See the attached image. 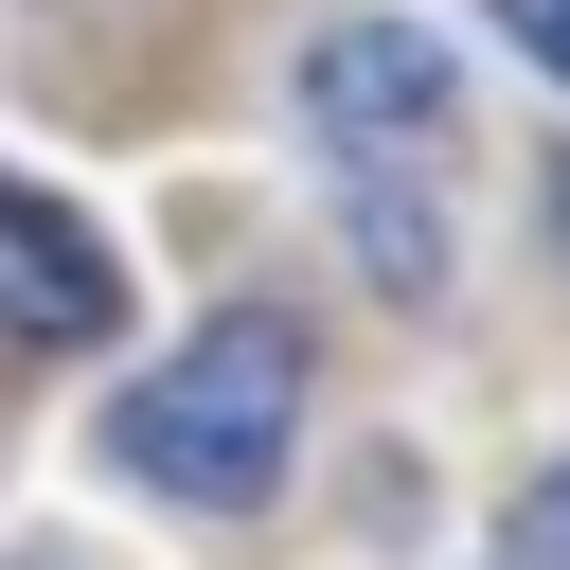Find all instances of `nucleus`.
<instances>
[{
	"label": "nucleus",
	"mask_w": 570,
	"mask_h": 570,
	"mask_svg": "<svg viewBox=\"0 0 570 570\" xmlns=\"http://www.w3.org/2000/svg\"><path fill=\"white\" fill-rule=\"evenodd\" d=\"M303 142H321V196L356 232V267L392 303L445 285V142H463V71L410 36V18H338L303 53Z\"/></svg>",
	"instance_id": "obj_1"
},
{
	"label": "nucleus",
	"mask_w": 570,
	"mask_h": 570,
	"mask_svg": "<svg viewBox=\"0 0 570 570\" xmlns=\"http://www.w3.org/2000/svg\"><path fill=\"white\" fill-rule=\"evenodd\" d=\"M303 392H321L303 321H285V303H232V321H196L160 374L107 392V463H125L142 499H178V517H249V499L285 481V445H303Z\"/></svg>",
	"instance_id": "obj_2"
},
{
	"label": "nucleus",
	"mask_w": 570,
	"mask_h": 570,
	"mask_svg": "<svg viewBox=\"0 0 570 570\" xmlns=\"http://www.w3.org/2000/svg\"><path fill=\"white\" fill-rule=\"evenodd\" d=\"M107 321H125V267H107V232H89L71 196L0 178V356H71V338H107Z\"/></svg>",
	"instance_id": "obj_3"
},
{
	"label": "nucleus",
	"mask_w": 570,
	"mask_h": 570,
	"mask_svg": "<svg viewBox=\"0 0 570 570\" xmlns=\"http://www.w3.org/2000/svg\"><path fill=\"white\" fill-rule=\"evenodd\" d=\"M499 570H570V463H534V481H517V517H499Z\"/></svg>",
	"instance_id": "obj_4"
},
{
	"label": "nucleus",
	"mask_w": 570,
	"mask_h": 570,
	"mask_svg": "<svg viewBox=\"0 0 570 570\" xmlns=\"http://www.w3.org/2000/svg\"><path fill=\"white\" fill-rule=\"evenodd\" d=\"M499 36H517V53L552 71V89H570V0H499Z\"/></svg>",
	"instance_id": "obj_5"
}]
</instances>
